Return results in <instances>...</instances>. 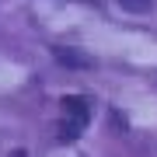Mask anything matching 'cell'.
<instances>
[{
    "label": "cell",
    "instance_id": "cell-4",
    "mask_svg": "<svg viewBox=\"0 0 157 157\" xmlns=\"http://www.w3.org/2000/svg\"><path fill=\"white\" fill-rule=\"evenodd\" d=\"M154 80H157V73H154Z\"/></svg>",
    "mask_w": 157,
    "mask_h": 157
},
{
    "label": "cell",
    "instance_id": "cell-1",
    "mask_svg": "<svg viewBox=\"0 0 157 157\" xmlns=\"http://www.w3.org/2000/svg\"><path fill=\"white\" fill-rule=\"evenodd\" d=\"M59 105H63L59 140H63V143H73L80 133H84L87 119H91V105H87V98H80V94H70V98H63Z\"/></svg>",
    "mask_w": 157,
    "mask_h": 157
},
{
    "label": "cell",
    "instance_id": "cell-3",
    "mask_svg": "<svg viewBox=\"0 0 157 157\" xmlns=\"http://www.w3.org/2000/svg\"><path fill=\"white\" fill-rule=\"evenodd\" d=\"M119 7L129 11V14H147L154 7V0H119Z\"/></svg>",
    "mask_w": 157,
    "mask_h": 157
},
{
    "label": "cell",
    "instance_id": "cell-2",
    "mask_svg": "<svg viewBox=\"0 0 157 157\" xmlns=\"http://www.w3.org/2000/svg\"><path fill=\"white\" fill-rule=\"evenodd\" d=\"M56 59L67 63V67H94V59L87 52H77V49H56Z\"/></svg>",
    "mask_w": 157,
    "mask_h": 157
}]
</instances>
